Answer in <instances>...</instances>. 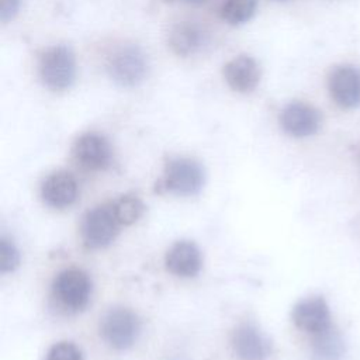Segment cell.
<instances>
[{
    "label": "cell",
    "instance_id": "cell-1",
    "mask_svg": "<svg viewBox=\"0 0 360 360\" xmlns=\"http://www.w3.org/2000/svg\"><path fill=\"white\" fill-rule=\"evenodd\" d=\"M76 56L68 45L46 48L38 60L39 79L52 91H65L76 79Z\"/></svg>",
    "mask_w": 360,
    "mask_h": 360
},
{
    "label": "cell",
    "instance_id": "cell-2",
    "mask_svg": "<svg viewBox=\"0 0 360 360\" xmlns=\"http://www.w3.org/2000/svg\"><path fill=\"white\" fill-rule=\"evenodd\" d=\"M107 72L115 84L121 87H136L149 73V59L138 45H122L108 58Z\"/></svg>",
    "mask_w": 360,
    "mask_h": 360
},
{
    "label": "cell",
    "instance_id": "cell-3",
    "mask_svg": "<svg viewBox=\"0 0 360 360\" xmlns=\"http://www.w3.org/2000/svg\"><path fill=\"white\" fill-rule=\"evenodd\" d=\"M141 332V322L135 312L115 307L108 309L100 322V333L107 345L122 350L135 343Z\"/></svg>",
    "mask_w": 360,
    "mask_h": 360
},
{
    "label": "cell",
    "instance_id": "cell-4",
    "mask_svg": "<svg viewBox=\"0 0 360 360\" xmlns=\"http://www.w3.org/2000/svg\"><path fill=\"white\" fill-rule=\"evenodd\" d=\"M202 166L190 158H176L167 162L162 180L163 188L176 195L198 194L204 186Z\"/></svg>",
    "mask_w": 360,
    "mask_h": 360
},
{
    "label": "cell",
    "instance_id": "cell-5",
    "mask_svg": "<svg viewBox=\"0 0 360 360\" xmlns=\"http://www.w3.org/2000/svg\"><path fill=\"white\" fill-rule=\"evenodd\" d=\"M55 298L69 311H82L91 295V281L79 269L60 271L52 284Z\"/></svg>",
    "mask_w": 360,
    "mask_h": 360
},
{
    "label": "cell",
    "instance_id": "cell-6",
    "mask_svg": "<svg viewBox=\"0 0 360 360\" xmlns=\"http://www.w3.org/2000/svg\"><path fill=\"white\" fill-rule=\"evenodd\" d=\"M118 226L120 222L111 205L96 207L90 210L82 221V239L90 249L104 248L114 240Z\"/></svg>",
    "mask_w": 360,
    "mask_h": 360
},
{
    "label": "cell",
    "instance_id": "cell-7",
    "mask_svg": "<svg viewBox=\"0 0 360 360\" xmlns=\"http://www.w3.org/2000/svg\"><path fill=\"white\" fill-rule=\"evenodd\" d=\"M73 156L80 166L89 170H103L112 160V148L104 135L86 132L75 141Z\"/></svg>",
    "mask_w": 360,
    "mask_h": 360
},
{
    "label": "cell",
    "instance_id": "cell-8",
    "mask_svg": "<svg viewBox=\"0 0 360 360\" xmlns=\"http://www.w3.org/2000/svg\"><path fill=\"white\" fill-rule=\"evenodd\" d=\"M328 89L339 107H357L360 104V69L352 65L335 68L329 75Z\"/></svg>",
    "mask_w": 360,
    "mask_h": 360
},
{
    "label": "cell",
    "instance_id": "cell-9",
    "mask_svg": "<svg viewBox=\"0 0 360 360\" xmlns=\"http://www.w3.org/2000/svg\"><path fill=\"white\" fill-rule=\"evenodd\" d=\"M321 114L311 104L292 101L287 104L280 114L283 129L295 138H307L318 132L321 127Z\"/></svg>",
    "mask_w": 360,
    "mask_h": 360
},
{
    "label": "cell",
    "instance_id": "cell-10",
    "mask_svg": "<svg viewBox=\"0 0 360 360\" xmlns=\"http://www.w3.org/2000/svg\"><path fill=\"white\" fill-rule=\"evenodd\" d=\"M224 79L238 93L253 91L262 77L257 60L249 55H238L224 65Z\"/></svg>",
    "mask_w": 360,
    "mask_h": 360
},
{
    "label": "cell",
    "instance_id": "cell-11",
    "mask_svg": "<svg viewBox=\"0 0 360 360\" xmlns=\"http://www.w3.org/2000/svg\"><path fill=\"white\" fill-rule=\"evenodd\" d=\"M208 31L194 21H180L170 28L169 46L179 56H191L208 45Z\"/></svg>",
    "mask_w": 360,
    "mask_h": 360
},
{
    "label": "cell",
    "instance_id": "cell-12",
    "mask_svg": "<svg viewBox=\"0 0 360 360\" xmlns=\"http://www.w3.org/2000/svg\"><path fill=\"white\" fill-rule=\"evenodd\" d=\"M292 321L301 330L316 335L330 328L329 307L322 297L302 300L292 309Z\"/></svg>",
    "mask_w": 360,
    "mask_h": 360
},
{
    "label": "cell",
    "instance_id": "cell-13",
    "mask_svg": "<svg viewBox=\"0 0 360 360\" xmlns=\"http://www.w3.org/2000/svg\"><path fill=\"white\" fill-rule=\"evenodd\" d=\"M41 197L52 208H66L77 198V183L70 173L55 172L42 183Z\"/></svg>",
    "mask_w": 360,
    "mask_h": 360
},
{
    "label": "cell",
    "instance_id": "cell-14",
    "mask_svg": "<svg viewBox=\"0 0 360 360\" xmlns=\"http://www.w3.org/2000/svg\"><path fill=\"white\" fill-rule=\"evenodd\" d=\"M232 347L240 360H266L271 352L269 339L253 325H240L232 335Z\"/></svg>",
    "mask_w": 360,
    "mask_h": 360
},
{
    "label": "cell",
    "instance_id": "cell-15",
    "mask_svg": "<svg viewBox=\"0 0 360 360\" xmlns=\"http://www.w3.org/2000/svg\"><path fill=\"white\" fill-rule=\"evenodd\" d=\"M166 269L179 277H194L202 266L198 246L190 240L176 242L166 253Z\"/></svg>",
    "mask_w": 360,
    "mask_h": 360
},
{
    "label": "cell",
    "instance_id": "cell-16",
    "mask_svg": "<svg viewBox=\"0 0 360 360\" xmlns=\"http://www.w3.org/2000/svg\"><path fill=\"white\" fill-rule=\"evenodd\" d=\"M345 356V343L340 335L330 328L314 335L312 359L314 360H342Z\"/></svg>",
    "mask_w": 360,
    "mask_h": 360
},
{
    "label": "cell",
    "instance_id": "cell-17",
    "mask_svg": "<svg viewBox=\"0 0 360 360\" xmlns=\"http://www.w3.org/2000/svg\"><path fill=\"white\" fill-rule=\"evenodd\" d=\"M257 0H224L221 17L231 25L248 22L256 13Z\"/></svg>",
    "mask_w": 360,
    "mask_h": 360
},
{
    "label": "cell",
    "instance_id": "cell-18",
    "mask_svg": "<svg viewBox=\"0 0 360 360\" xmlns=\"http://www.w3.org/2000/svg\"><path fill=\"white\" fill-rule=\"evenodd\" d=\"M120 225H131L143 214V204L136 195H122L111 204Z\"/></svg>",
    "mask_w": 360,
    "mask_h": 360
},
{
    "label": "cell",
    "instance_id": "cell-19",
    "mask_svg": "<svg viewBox=\"0 0 360 360\" xmlns=\"http://www.w3.org/2000/svg\"><path fill=\"white\" fill-rule=\"evenodd\" d=\"M20 263V253L11 239L1 236L0 238V271L8 273L13 271Z\"/></svg>",
    "mask_w": 360,
    "mask_h": 360
},
{
    "label": "cell",
    "instance_id": "cell-20",
    "mask_svg": "<svg viewBox=\"0 0 360 360\" xmlns=\"http://www.w3.org/2000/svg\"><path fill=\"white\" fill-rule=\"evenodd\" d=\"M45 360H83V356L75 343L58 342L49 347Z\"/></svg>",
    "mask_w": 360,
    "mask_h": 360
},
{
    "label": "cell",
    "instance_id": "cell-21",
    "mask_svg": "<svg viewBox=\"0 0 360 360\" xmlns=\"http://www.w3.org/2000/svg\"><path fill=\"white\" fill-rule=\"evenodd\" d=\"M21 7V0H0V20L8 22L15 18Z\"/></svg>",
    "mask_w": 360,
    "mask_h": 360
},
{
    "label": "cell",
    "instance_id": "cell-22",
    "mask_svg": "<svg viewBox=\"0 0 360 360\" xmlns=\"http://www.w3.org/2000/svg\"><path fill=\"white\" fill-rule=\"evenodd\" d=\"M167 1H181V3H186V4L200 6V4H204V3H207L208 0H167Z\"/></svg>",
    "mask_w": 360,
    "mask_h": 360
},
{
    "label": "cell",
    "instance_id": "cell-23",
    "mask_svg": "<svg viewBox=\"0 0 360 360\" xmlns=\"http://www.w3.org/2000/svg\"><path fill=\"white\" fill-rule=\"evenodd\" d=\"M273 1H288V0H273Z\"/></svg>",
    "mask_w": 360,
    "mask_h": 360
}]
</instances>
